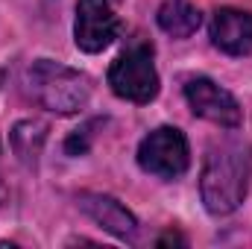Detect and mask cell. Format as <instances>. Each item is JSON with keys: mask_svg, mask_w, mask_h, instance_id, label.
I'll return each mask as SVG.
<instances>
[{"mask_svg": "<svg viewBox=\"0 0 252 249\" xmlns=\"http://www.w3.org/2000/svg\"><path fill=\"white\" fill-rule=\"evenodd\" d=\"M252 179V147L250 144H220L211 147V153L205 156L202 164V176H199V190H202V202L211 214L223 217L232 214L250 190Z\"/></svg>", "mask_w": 252, "mask_h": 249, "instance_id": "6da1fadb", "label": "cell"}, {"mask_svg": "<svg viewBox=\"0 0 252 249\" xmlns=\"http://www.w3.org/2000/svg\"><path fill=\"white\" fill-rule=\"evenodd\" d=\"M27 85L32 100L56 115H73L79 109H85L88 97H91V79L67 64L50 62V59H38L32 62L27 73Z\"/></svg>", "mask_w": 252, "mask_h": 249, "instance_id": "7a4b0ae2", "label": "cell"}, {"mask_svg": "<svg viewBox=\"0 0 252 249\" xmlns=\"http://www.w3.org/2000/svg\"><path fill=\"white\" fill-rule=\"evenodd\" d=\"M109 85L118 97L132 103H150L158 94V73L153 64V50L138 44L121 53L112 70H109Z\"/></svg>", "mask_w": 252, "mask_h": 249, "instance_id": "3957f363", "label": "cell"}, {"mask_svg": "<svg viewBox=\"0 0 252 249\" xmlns=\"http://www.w3.org/2000/svg\"><path fill=\"white\" fill-rule=\"evenodd\" d=\"M188 141L176 126L153 129L138 147V164L161 179H176L188 170Z\"/></svg>", "mask_w": 252, "mask_h": 249, "instance_id": "277c9868", "label": "cell"}, {"mask_svg": "<svg viewBox=\"0 0 252 249\" xmlns=\"http://www.w3.org/2000/svg\"><path fill=\"white\" fill-rule=\"evenodd\" d=\"M121 35V21L112 12L109 0H79L76 3V24H73V41L85 53L106 50Z\"/></svg>", "mask_w": 252, "mask_h": 249, "instance_id": "5b68a950", "label": "cell"}, {"mask_svg": "<svg viewBox=\"0 0 252 249\" xmlns=\"http://www.w3.org/2000/svg\"><path fill=\"white\" fill-rule=\"evenodd\" d=\"M185 97H188V106L193 115H199V118H205V121H211V124H217V126L235 129L244 121V112H241L238 100L226 88H220L217 82H211L205 76L188 79Z\"/></svg>", "mask_w": 252, "mask_h": 249, "instance_id": "8992f818", "label": "cell"}, {"mask_svg": "<svg viewBox=\"0 0 252 249\" xmlns=\"http://www.w3.org/2000/svg\"><path fill=\"white\" fill-rule=\"evenodd\" d=\"M211 41L229 56H247L252 50V15L244 9H217L211 18Z\"/></svg>", "mask_w": 252, "mask_h": 249, "instance_id": "52a82bcc", "label": "cell"}, {"mask_svg": "<svg viewBox=\"0 0 252 249\" xmlns=\"http://www.w3.org/2000/svg\"><path fill=\"white\" fill-rule=\"evenodd\" d=\"M79 208L97 226H103L106 232H112L115 238L129 241L138 232V220L132 217V211H126L115 196H106V193H79Z\"/></svg>", "mask_w": 252, "mask_h": 249, "instance_id": "ba28073f", "label": "cell"}, {"mask_svg": "<svg viewBox=\"0 0 252 249\" xmlns=\"http://www.w3.org/2000/svg\"><path fill=\"white\" fill-rule=\"evenodd\" d=\"M199 21H202L199 9L190 6L188 0H167L158 9V27L167 35H173V38H188V35H193L199 30Z\"/></svg>", "mask_w": 252, "mask_h": 249, "instance_id": "9c48e42d", "label": "cell"}, {"mask_svg": "<svg viewBox=\"0 0 252 249\" xmlns=\"http://www.w3.org/2000/svg\"><path fill=\"white\" fill-rule=\"evenodd\" d=\"M44 132H47V126L38 124V121H24V124L15 126V132H12V144H15L18 156H21L27 164H32V161H35V156L41 153Z\"/></svg>", "mask_w": 252, "mask_h": 249, "instance_id": "30bf717a", "label": "cell"}, {"mask_svg": "<svg viewBox=\"0 0 252 249\" xmlns=\"http://www.w3.org/2000/svg\"><path fill=\"white\" fill-rule=\"evenodd\" d=\"M156 244H158V247H167V244H179V247H185V238L176 235V232H167V235H161Z\"/></svg>", "mask_w": 252, "mask_h": 249, "instance_id": "8fae6325", "label": "cell"}]
</instances>
